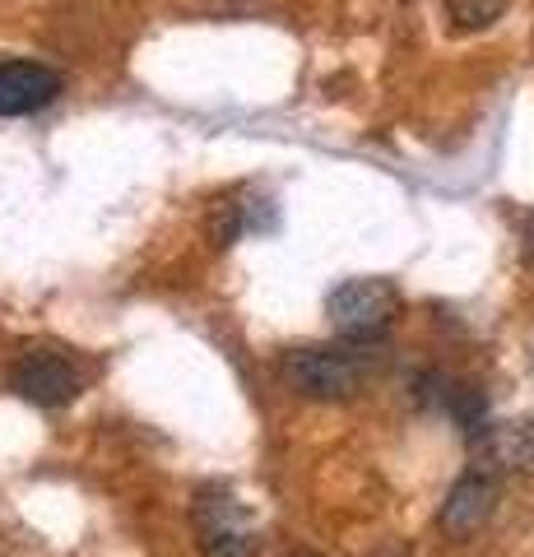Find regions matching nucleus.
Wrapping results in <instances>:
<instances>
[{"label": "nucleus", "mask_w": 534, "mask_h": 557, "mask_svg": "<svg viewBox=\"0 0 534 557\" xmlns=\"http://www.w3.org/2000/svg\"><path fill=\"white\" fill-rule=\"evenodd\" d=\"M61 75L42 61H0V116H28L57 102Z\"/></svg>", "instance_id": "39448f33"}, {"label": "nucleus", "mask_w": 534, "mask_h": 557, "mask_svg": "<svg viewBox=\"0 0 534 557\" xmlns=\"http://www.w3.org/2000/svg\"><path fill=\"white\" fill-rule=\"evenodd\" d=\"M488 450H493V460L507 465V469H534V423L493 428Z\"/></svg>", "instance_id": "0eeeda50"}, {"label": "nucleus", "mask_w": 534, "mask_h": 557, "mask_svg": "<svg viewBox=\"0 0 534 557\" xmlns=\"http://www.w3.org/2000/svg\"><path fill=\"white\" fill-rule=\"evenodd\" d=\"M288 557H321V553H307V548H302V553H288Z\"/></svg>", "instance_id": "9d476101"}, {"label": "nucleus", "mask_w": 534, "mask_h": 557, "mask_svg": "<svg viewBox=\"0 0 534 557\" xmlns=\"http://www.w3.org/2000/svg\"><path fill=\"white\" fill-rule=\"evenodd\" d=\"M10 391L38 409H61L84 391L79 362L57 344H28L10 368Z\"/></svg>", "instance_id": "20e7f679"}, {"label": "nucleus", "mask_w": 534, "mask_h": 557, "mask_svg": "<svg viewBox=\"0 0 534 557\" xmlns=\"http://www.w3.org/2000/svg\"><path fill=\"white\" fill-rule=\"evenodd\" d=\"M400 288L390 278H349L325 298V317H331L339 339L372 344L400 321Z\"/></svg>", "instance_id": "f257e3e1"}, {"label": "nucleus", "mask_w": 534, "mask_h": 557, "mask_svg": "<svg viewBox=\"0 0 534 557\" xmlns=\"http://www.w3.org/2000/svg\"><path fill=\"white\" fill-rule=\"evenodd\" d=\"M382 557H405V553H395V548H386V553H382Z\"/></svg>", "instance_id": "9b49d317"}, {"label": "nucleus", "mask_w": 534, "mask_h": 557, "mask_svg": "<svg viewBox=\"0 0 534 557\" xmlns=\"http://www.w3.org/2000/svg\"><path fill=\"white\" fill-rule=\"evenodd\" d=\"M497 511V483L488 474H464L442 507V534L446 539H470L488 525V516Z\"/></svg>", "instance_id": "423d86ee"}, {"label": "nucleus", "mask_w": 534, "mask_h": 557, "mask_svg": "<svg viewBox=\"0 0 534 557\" xmlns=\"http://www.w3.org/2000/svg\"><path fill=\"white\" fill-rule=\"evenodd\" d=\"M525 256H530V260H534V214H530V219H525Z\"/></svg>", "instance_id": "1a4fd4ad"}, {"label": "nucleus", "mask_w": 534, "mask_h": 557, "mask_svg": "<svg viewBox=\"0 0 534 557\" xmlns=\"http://www.w3.org/2000/svg\"><path fill=\"white\" fill-rule=\"evenodd\" d=\"M200 557H261V534L228 487H200L191 502Z\"/></svg>", "instance_id": "7ed1b4c3"}, {"label": "nucleus", "mask_w": 534, "mask_h": 557, "mask_svg": "<svg viewBox=\"0 0 534 557\" xmlns=\"http://www.w3.org/2000/svg\"><path fill=\"white\" fill-rule=\"evenodd\" d=\"M280 381L302 399L339 405V399H353L358 386H363V362L349 348H288L280 358Z\"/></svg>", "instance_id": "f03ea898"}, {"label": "nucleus", "mask_w": 534, "mask_h": 557, "mask_svg": "<svg viewBox=\"0 0 534 557\" xmlns=\"http://www.w3.org/2000/svg\"><path fill=\"white\" fill-rule=\"evenodd\" d=\"M507 10V0H451V5H446V14H451V24L464 33V28H488L497 14Z\"/></svg>", "instance_id": "6e6552de"}]
</instances>
